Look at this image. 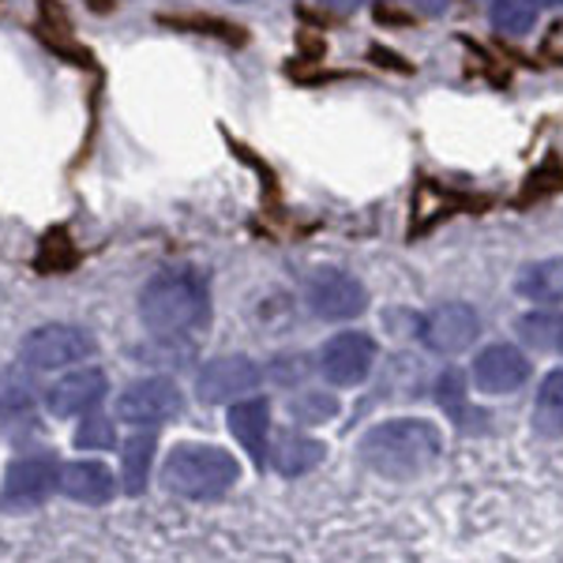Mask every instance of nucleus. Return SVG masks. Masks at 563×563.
<instances>
[{"mask_svg":"<svg viewBox=\"0 0 563 563\" xmlns=\"http://www.w3.org/2000/svg\"><path fill=\"white\" fill-rule=\"evenodd\" d=\"M140 320L151 334H185L207 320V286L196 271L166 267L140 294Z\"/></svg>","mask_w":563,"mask_h":563,"instance_id":"nucleus-2","label":"nucleus"},{"mask_svg":"<svg viewBox=\"0 0 563 563\" xmlns=\"http://www.w3.org/2000/svg\"><path fill=\"white\" fill-rule=\"evenodd\" d=\"M267 429H271V410L263 398H241V402L230 406V432L233 440L249 451V459L263 466L271 459V443H267Z\"/></svg>","mask_w":563,"mask_h":563,"instance_id":"nucleus-13","label":"nucleus"},{"mask_svg":"<svg viewBox=\"0 0 563 563\" xmlns=\"http://www.w3.org/2000/svg\"><path fill=\"white\" fill-rule=\"evenodd\" d=\"M556 357H563V334H560V350H556Z\"/></svg>","mask_w":563,"mask_h":563,"instance_id":"nucleus-27","label":"nucleus"},{"mask_svg":"<svg viewBox=\"0 0 563 563\" xmlns=\"http://www.w3.org/2000/svg\"><path fill=\"white\" fill-rule=\"evenodd\" d=\"M406 4H413L417 12H429V15H435V12H443V8H448V0H406Z\"/></svg>","mask_w":563,"mask_h":563,"instance_id":"nucleus-24","label":"nucleus"},{"mask_svg":"<svg viewBox=\"0 0 563 563\" xmlns=\"http://www.w3.org/2000/svg\"><path fill=\"white\" fill-rule=\"evenodd\" d=\"M60 493L79 499V504L98 507L113 499L117 481L102 462H68V466H60Z\"/></svg>","mask_w":563,"mask_h":563,"instance_id":"nucleus-14","label":"nucleus"},{"mask_svg":"<svg viewBox=\"0 0 563 563\" xmlns=\"http://www.w3.org/2000/svg\"><path fill=\"white\" fill-rule=\"evenodd\" d=\"M376 365V342L365 331H342L323 342L320 372L331 387H357Z\"/></svg>","mask_w":563,"mask_h":563,"instance_id":"nucleus-7","label":"nucleus"},{"mask_svg":"<svg viewBox=\"0 0 563 563\" xmlns=\"http://www.w3.org/2000/svg\"><path fill=\"white\" fill-rule=\"evenodd\" d=\"M151 459H154V435H132L121 451V462H124V488L129 493H140L143 481H147V470H151Z\"/></svg>","mask_w":563,"mask_h":563,"instance_id":"nucleus-20","label":"nucleus"},{"mask_svg":"<svg viewBox=\"0 0 563 563\" xmlns=\"http://www.w3.org/2000/svg\"><path fill=\"white\" fill-rule=\"evenodd\" d=\"M533 4H563V0H533Z\"/></svg>","mask_w":563,"mask_h":563,"instance_id":"nucleus-26","label":"nucleus"},{"mask_svg":"<svg viewBox=\"0 0 563 563\" xmlns=\"http://www.w3.org/2000/svg\"><path fill=\"white\" fill-rule=\"evenodd\" d=\"M470 376H474V387L481 395H515L530 379V361L511 342H493L474 357Z\"/></svg>","mask_w":563,"mask_h":563,"instance_id":"nucleus-10","label":"nucleus"},{"mask_svg":"<svg viewBox=\"0 0 563 563\" xmlns=\"http://www.w3.org/2000/svg\"><path fill=\"white\" fill-rule=\"evenodd\" d=\"M260 384V368L256 361L241 357V353H230V357H214L199 368L196 376V390L203 402L222 406V402H241L249 390H256Z\"/></svg>","mask_w":563,"mask_h":563,"instance_id":"nucleus-9","label":"nucleus"},{"mask_svg":"<svg viewBox=\"0 0 563 563\" xmlns=\"http://www.w3.org/2000/svg\"><path fill=\"white\" fill-rule=\"evenodd\" d=\"M443 451V435L424 417H395L361 440V455L376 474L406 481L429 470Z\"/></svg>","mask_w":563,"mask_h":563,"instance_id":"nucleus-1","label":"nucleus"},{"mask_svg":"<svg viewBox=\"0 0 563 563\" xmlns=\"http://www.w3.org/2000/svg\"><path fill=\"white\" fill-rule=\"evenodd\" d=\"M488 20L499 34H530L538 26V4L533 0H493L488 8Z\"/></svg>","mask_w":563,"mask_h":563,"instance_id":"nucleus-18","label":"nucleus"},{"mask_svg":"<svg viewBox=\"0 0 563 563\" xmlns=\"http://www.w3.org/2000/svg\"><path fill=\"white\" fill-rule=\"evenodd\" d=\"M323 459V443L308 440V435H282L271 448V462L282 477H301L308 470H316Z\"/></svg>","mask_w":563,"mask_h":563,"instance_id":"nucleus-16","label":"nucleus"},{"mask_svg":"<svg viewBox=\"0 0 563 563\" xmlns=\"http://www.w3.org/2000/svg\"><path fill=\"white\" fill-rule=\"evenodd\" d=\"M34 406V384L23 368H0V417L31 413Z\"/></svg>","mask_w":563,"mask_h":563,"instance_id":"nucleus-19","label":"nucleus"},{"mask_svg":"<svg viewBox=\"0 0 563 563\" xmlns=\"http://www.w3.org/2000/svg\"><path fill=\"white\" fill-rule=\"evenodd\" d=\"M481 316L466 301H443L421 320V342L440 357H459L477 342Z\"/></svg>","mask_w":563,"mask_h":563,"instance_id":"nucleus-6","label":"nucleus"},{"mask_svg":"<svg viewBox=\"0 0 563 563\" xmlns=\"http://www.w3.org/2000/svg\"><path fill=\"white\" fill-rule=\"evenodd\" d=\"M305 301L320 320L342 323V320H357V316L365 312L368 289L361 286V278L346 275V271L320 267L305 282Z\"/></svg>","mask_w":563,"mask_h":563,"instance_id":"nucleus-5","label":"nucleus"},{"mask_svg":"<svg viewBox=\"0 0 563 563\" xmlns=\"http://www.w3.org/2000/svg\"><path fill=\"white\" fill-rule=\"evenodd\" d=\"M76 443L84 451L113 448V424H109L106 417H90V421H84V429L76 432Z\"/></svg>","mask_w":563,"mask_h":563,"instance_id":"nucleus-22","label":"nucleus"},{"mask_svg":"<svg viewBox=\"0 0 563 563\" xmlns=\"http://www.w3.org/2000/svg\"><path fill=\"white\" fill-rule=\"evenodd\" d=\"M95 339L84 327H71V323H45L34 327L31 334L20 342V361L26 368H38V372H53V368H68L79 365V361L95 357Z\"/></svg>","mask_w":563,"mask_h":563,"instance_id":"nucleus-4","label":"nucleus"},{"mask_svg":"<svg viewBox=\"0 0 563 563\" xmlns=\"http://www.w3.org/2000/svg\"><path fill=\"white\" fill-rule=\"evenodd\" d=\"M60 485V466L53 455H26L15 459L4 474V507H34Z\"/></svg>","mask_w":563,"mask_h":563,"instance_id":"nucleus-11","label":"nucleus"},{"mask_svg":"<svg viewBox=\"0 0 563 563\" xmlns=\"http://www.w3.org/2000/svg\"><path fill=\"white\" fill-rule=\"evenodd\" d=\"M185 406L180 387L166 376H151V379H135L132 387L121 390L117 398V417L129 424H166L174 421Z\"/></svg>","mask_w":563,"mask_h":563,"instance_id":"nucleus-8","label":"nucleus"},{"mask_svg":"<svg viewBox=\"0 0 563 563\" xmlns=\"http://www.w3.org/2000/svg\"><path fill=\"white\" fill-rule=\"evenodd\" d=\"M533 429L541 435H563V368H552L541 379L533 398Z\"/></svg>","mask_w":563,"mask_h":563,"instance_id":"nucleus-17","label":"nucleus"},{"mask_svg":"<svg viewBox=\"0 0 563 563\" xmlns=\"http://www.w3.org/2000/svg\"><path fill=\"white\" fill-rule=\"evenodd\" d=\"M106 398V376L98 368H76L68 376H60L57 384L45 395V406H49L53 417H79L87 410H95Z\"/></svg>","mask_w":563,"mask_h":563,"instance_id":"nucleus-12","label":"nucleus"},{"mask_svg":"<svg viewBox=\"0 0 563 563\" xmlns=\"http://www.w3.org/2000/svg\"><path fill=\"white\" fill-rule=\"evenodd\" d=\"M327 8H334V12H357L365 0H323Z\"/></svg>","mask_w":563,"mask_h":563,"instance_id":"nucleus-25","label":"nucleus"},{"mask_svg":"<svg viewBox=\"0 0 563 563\" xmlns=\"http://www.w3.org/2000/svg\"><path fill=\"white\" fill-rule=\"evenodd\" d=\"M289 413H294L297 421H305V424H323L327 417L339 413V402H334L331 395H320V390H308V395L289 402Z\"/></svg>","mask_w":563,"mask_h":563,"instance_id":"nucleus-21","label":"nucleus"},{"mask_svg":"<svg viewBox=\"0 0 563 563\" xmlns=\"http://www.w3.org/2000/svg\"><path fill=\"white\" fill-rule=\"evenodd\" d=\"M241 477V466L230 451L211 448V443H180L169 455L162 481L169 493L188 496V499H211L222 496L225 488H233V481Z\"/></svg>","mask_w":563,"mask_h":563,"instance_id":"nucleus-3","label":"nucleus"},{"mask_svg":"<svg viewBox=\"0 0 563 563\" xmlns=\"http://www.w3.org/2000/svg\"><path fill=\"white\" fill-rule=\"evenodd\" d=\"M440 406H448L451 413H459V406H462V376L459 372H448V376L440 379Z\"/></svg>","mask_w":563,"mask_h":563,"instance_id":"nucleus-23","label":"nucleus"},{"mask_svg":"<svg viewBox=\"0 0 563 563\" xmlns=\"http://www.w3.org/2000/svg\"><path fill=\"white\" fill-rule=\"evenodd\" d=\"M515 289L519 297L533 305H560L563 301V256H549V260H533L526 263L515 278Z\"/></svg>","mask_w":563,"mask_h":563,"instance_id":"nucleus-15","label":"nucleus"}]
</instances>
